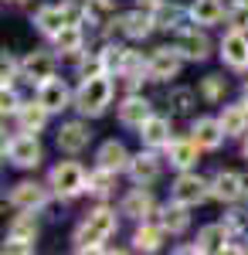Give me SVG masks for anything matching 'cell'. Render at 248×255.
I'll use <instances>...</instances> for the list:
<instances>
[{"instance_id": "obj_1", "label": "cell", "mask_w": 248, "mask_h": 255, "mask_svg": "<svg viewBox=\"0 0 248 255\" xmlns=\"http://www.w3.org/2000/svg\"><path fill=\"white\" fill-rule=\"evenodd\" d=\"M116 232V211L109 208H96L92 215L82 221V228L75 232V249L78 252H99L102 242Z\"/></svg>"}, {"instance_id": "obj_2", "label": "cell", "mask_w": 248, "mask_h": 255, "mask_svg": "<svg viewBox=\"0 0 248 255\" xmlns=\"http://www.w3.org/2000/svg\"><path fill=\"white\" fill-rule=\"evenodd\" d=\"M109 102H113V79H109L106 72L85 79L82 89H78V96H75L78 113H85V116H102Z\"/></svg>"}, {"instance_id": "obj_3", "label": "cell", "mask_w": 248, "mask_h": 255, "mask_svg": "<svg viewBox=\"0 0 248 255\" xmlns=\"http://www.w3.org/2000/svg\"><path fill=\"white\" fill-rule=\"evenodd\" d=\"M51 187H55L61 197H75L82 191H89V177L78 167L75 160H61L55 170H51Z\"/></svg>"}, {"instance_id": "obj_4", "label": "cell", "mask_w": 248, "mask_h": 255, "mask_svg": "<svg viewBox=\"0 0 248 255\" xmlns=\"http://www.w3.org/2000/svg\"><path fill=\"white\" fill-rule=\"evenodd\" d=\"M3 157L10 160L14 167H38V163H41V143H38V136H31V133L24 129L20 136H14L10 143H3Z\"/></svg>"}, {"instance_id": "obj_5", "label": "cell", "mask_w": 248, "mask_h": 255, "mask_svg": "<svg viewBox=\"0 0 248 255\" xmlns=\"http://www.w3.org/2000/svg\"><path fill=\"white\" fill-rule=\"evenodd\" d=\"M180 51L177 48H156L153 51V58L146 61V75H150L153 82H167V79H173L177 72H180Z\"/></svg>"}, {"instance_id": "obj_6", "label": "cell", "mask_w": 248, "mask_h": 255, "mask_svg": "<svg viewBox=\"0 0 248 255\" xmlns=\"http://www.w3.org/2000/svg\"><path fill=\"white\" fill-rule=\"evenodd\" d=\"M20 75H24L27 82L44 85L48 79H55V58H51V55H44V51H31L27 58L20 61Z\"/></svg>"}, {"instance_id": "obj_7", "label": "cell", "mask_w": 248, "mask_h": 255, "mask_svg": "<svg viewBox=\"0 0 248 255\" xmlns=\"http://www.w3.org/2000/svg\"><path fill=\"white\" fill-rule=\"evenodd\" d=\"M204 197H208V184H204L197 174L177 177V184H173V201H180V204L194 208V204H201Z\"/></svg>"}, {"instance_id": "obj_8", "label": "cell", "mask_w": 248, "mask_h": 255, "mask_svg": "<svg viewBox=\"0 0 248 255\" xmlns=\"http://www.w3.org/2000/svg\"><path fill=\"white\" fill-rule=\"evenodd\" d=\"M228 136L225 133V126H221V119H197L191 129V139L201 146V150H214V146H221V139Z\"/></svg>"}, {"instance_id": "obj_9", "label": "cell", "mask_w": 248, "mask_h": 255, "mask_svg": "<svg viewBox=\"0 0 248 255\" xmlns=\"http://www.w3.org/2000/svg\"><path fill=\"white\" fill-rule=\"evenodd\" d=\"M228 249H231L228 225H208V228H201L197 245H194V252H228Z\"/></svg>"}, {"instance_id": "obj_10", "label": "cell", "mask_w": 248, "mask_h": 255, "mask_svg": "<svg viewBox=\"0 0 248 255\" xmlns=\"http://www.w3.org/2000/svg\"><path fill=\"white\" fill-rule=\"evenodd\" d=\"M44 201H48V191L41 184H31V180H24V184H17L10 191V204L20 208V211H38Z\"/></svg>"}, {"instance_id": "obj_11", "label": "cell", "mask_w": 248, "mask_h": 255, "mask_svg": "<svg viewBox=\"0 0 248 255\" xmlns=\"http://www.w3.org/2000/svg\"><path fill=\"white\" fill-rule=\"evenodd\" d=\"M89 126L85 123H65L61 126V133H58V150H65V153H82L85 146H89Z\"/></svg>"}, {"instance_id": "obj_12", "label": "cell", "mask_w": 248, "mask_h": 255, "mask_svg": "<svg viewBox=\"0 0 248 255\" xmlns=\"http://www.w3.org/2000/svg\"><path fill=\"white\" fill-rule=\"evenodd\" d=\"M221 58L228 61L231 68H245L248 65V38L245 31H231L221 41Z\"/></svg>"}, {"instance_id": "obj_13", "label": "cell", "mask_w": 248, "mask_h": 255, "mask_svg": "<svg viewBox=\"0 0 248 255\" xmlns=\"http://www.w3.org/2000/svg\"><path fill=\"white\" fill-rule=\"evenodd\" d=\"M211 194L218 197V201H238V197L245 194V180H242V174H235V170H221V174L211 180Z\"/></svg>"}, {"instance_id": "obj_14", "label": "cell", "mask_w": 248, "mask_h": 255, "mask_svg": "<svg viewBox=\"0 0 248 255\" xmlns=\"http://www.w3.org/2000/svg\"><path fill=\"white\" fill-rule=\"evenodd\" d=\"M38 102L48 113H61L68 106V85L61 79H48L44 85H38Z\"/></svg>"}, {"instance_id": "obj_15", "label": "cell", "mask_w": 248, "mask_h": 255, "mask_svg": "<svg viewBox=\"0 0 248 255\" xmlns=\"http://www.w3.org/2000/svg\"><path fill=\"white\" fill-rule=\"evenodd\" d=\"M150 116H153L150 102H146V99H139V96H129L123 106H119V123H123V126H136V129H139Z\"/></svg>"}, {"instance_id": "obj_16", "label": "cell", "mask_w": 248, "mask_h": 255, "mask_svg": "<svg viewBox=\"0 0 248 255\" xmlns=\"http://www.w3.org/2000/svg\"><path fill=\"white\" fill-rule=\"evenodd\" d=\"M197 143L194 139H173V143H167V160H170V167H177V170H187V167H194V160H197Z\"/></svg>"}, {"instance_id": "obj_17", "label": "cell", "mask_w": 248, "mask_h": 255, "mask_svg": "<svg viewBox=\"0 0 248 255\" xmlns=\"http://www.w3.org/2000/svg\"><path fill=\"white\" fill-rule=\"evenodd\" d=\"M126 170H129V177H133L136 184H150L160 174V160L153 157V153H136V157H129Z\"/></svg>"}, {"instance_id": "obj_18", "label": "cell", "mask_w": 248, "mask_h": 255, "mask_svg": "<svg viewBox=\"0 0 248 255\" xmlns=\"http://www.w3.org/2000/svg\"><path fill=\"white\" fill-rule=\"evenodd\" d=\"M34 24H38L44 34H51L55 38L58 31L68 24V14H65V3H48V7H41L38 17H34Z\"/></svg>"}, {"instance_id": "obj_19", "label": "cell", "mask_w": 248, "mask_h": 255, "mask_svg": "<svg viewBox=\"0 0 248 255\" xmlns=\"http://www.w3.org/2000/svg\"><path fill=\"white\" fill-rule=\"evenodd\" d=\"M153 27H156V20H153V14H143V10H133V14H123L119 17V31L123 34H129V38H146Z\"/></svg>"}, {"instance_id": "obj_20", "label": "cell", "mask_w": 248, "mask_h": 255, "mask_svg": "<svg viewBox=\"0 0 248 255\" xmlns=\"http://www.w3.org/2000/svg\"><path fill=\"white\" fill-rule=\"evenodd\" d=\"M177 51H180L184 58H191V61H204L211 55V41L204 38V34H197V31H187L184 38L177 41Z\"/></svg>"}, {"instance_id": "obj_21", "label": "cell", "mask_w": 248, "mask_h": 255, "mask_svg": "<svg viewBox=\"0 0 248 255\" xmlns=\"http://www.w3.org/2000/svg\"><path fill=\"white\" fill-rule=\"evenodd\" d=\"M139 136H143V143H150V146H167L170 143V123L160 119V116H150L139 126Z\"/></svg>"}, {"instance_id": "obj_22", "label": "cell", "mask_w": 248, "mask_h": 255, "mask_svg": "<svg viewBox=\"0 0 248 255\" xmlns=\"http://www.w3.org/2000/svg\"><path fill=\"white\" fill-rule=\"evenodd\" d=\"M99 167H109V170H123V167H129V153H126V146L123 143H102L99 146Z\"/></svg>"}, {"instance_id": "obj_23", "label": "cell", "mask_w": 248, "mask_h": 255, "mask_svg": "<svg viewBox=\"0 0 248 255\" xmlns=\"http://www.w3.org/2000/svg\"><path fill=\"white\" fill-rule=\"evenodd\" d=\"M221 126H225V133L228 136H242L248 129V106H225V113H221Z\"/></svg>"}, {"instance_id": "obj_24", "label": "cell", "mask_w": 248, "mask_h": 255, "mask_svg": "<svg viewBox=\"0 0 248 255\" xmlns=\"http://www.w3.org/2000/svg\"><path fill=\"white\" fill-rule=\"evenodd\" d=\"M191 17H194V24H218L225 17V7H221V0H194Z\"/></svg>"}, {"instance_id": "obj_25", "label": "cell", "mask_w": 248, "mask_h": 255, "mask_svg": "<svg viewBox=\"0 0 248 255\" xmlns=\"http://www.w3.org/2000/svg\"><path fill=\"white\" fill-rule=\"evenodd\" d=\"M160 221H163V228H167L170 235H180V232L187 228V221H191V218H187V204H180V201L167 204V208H163V218H160Z\"/></svg>"}, {"instance_id": "obj_26", "label": "cell", "mask_w": 248, "mask_h": 255, "mask_svg": "<svg viewBox=\"0 0 248 255\" xmlns=\"http://www.w3.org/2000/svg\"><path fill=\"white\" fill-rule=\"evenodd\" d=\"M55 48L61 55H78V51H82V31H78V24H65V27L58 31Z\"/></svg>"}, {"instance_id": "obj_27", "label": "cell", "mask_w": 248, "mask_h": 255, "mask_svg": "<svg viewBox=\"0 0 248 255\" xmlns=\"http://www.w3.org/2000/svg\"><path fill=\"white\" fill-rule=\"evenodd\" d=\"M20 129H27V133H38L41 126H44V119H48V109L41 106V102H31V106H20Z\"/></svg>"}, {"instance_id": "obj_28", "label": "cell", "mask_w": 248, "mask_h": 255, "mask_svg": "<svg viewBox=\"0 0 248 255\" xmlns=\"http://www.w3.org/2000/svg\"><path fill=\"white\" fill-rule=\"evenodd\" d=\"M153 211V197L139 187V191H133V194L123 201V215H129V218H146Z\"/></svg>"}, {"instance_id": "obj_29", "label": "cell", "mask_w": 248, "mask_h": 255, "mask_svg": "<svg viewBox=\"0 0 248 255\" xmlns=\"http://www.w3.org/2000/svg\"><path fill=\"white\" fill-rule=\"evenodd\" d=\"M153 20H156V27L177 31L180 20H184V10H180L177 3H160V7H153Z\"/></svg>"}, {"instance_id": "obj_30", "label": "cell", "mask_w": 248, "mask_h": 255, "mask_svg": "<svg viewBox=\"0 0 248 255\" xmlns=\"http://www.w3.org/2000/svg\"><path fill=\"white\" fill-rule=\"evenodd\" d=\"M163 232H167V228H153V225H143V228L136 232L133 245L139 249V252H156V249L163 245Z\"/></svg>"}, {"instance_id": "obj_31", "label": "cell", "mask_w": 248, "mask_h": 255, "mask_svg": "<svg viewBox=\"0 0 248 255\" xmlns=\"http://www.w3.org/2000/svg\"><path fill=\"white\" fill-rule=\"evenodd\" d=\"M133 51H126V48H119V44H109L106 51H102V65H106V72H116V75H123L126 72V61H129Z\"/></svg>"}, {"instance_id": "obj_32", "label": "cell", "mask_w": 248, "mask_h": 255, "mask_svg": "<svg viewBox=\"0 0 248 255\" xmlns=\"http://www.w3.org/2000/svg\"><path fill=\"white\" fill-rule=\"evenodd\" d=\"M113 174L116 170H109V167H99L96 174H89V191H92V194H109Z\"/></svg>"}, {"instance_id": "obj_33", "label": "cell", "mask_w": 248, "mask_h": 255, "mask_svg": "<svg viewBox=\"0 0 248 255\" xmlns=\"http://www.w3.org/2000/svg\"><path fill=\"white\" fill-rule=\"evenodd\" d=\"M228 24H231V31H248V3L245 0H238L228 10Z\"/></svg>"}, {"instance_id": "obj_34", "label": "cell", "mask_w": 248, "mask_h": 255, "mask_svg": "<svg viewBox=\"0 0 248 255\" xmlns=\"http://www.w3.org/2000/svg\"><path fill=\"white\" fill-rule=\"evenodd\" d=\"M201 92H204V99H208V102L225 99V79H221V75H208V79H204V85H201Z\"/></svg>"}, {"instance_id": "obj_35", "label": "cell", "mask_w": 248, "mask_h": 255, "mask_svg": "<svg viewBox=\"0 0 248 255\" xmlns=\"http://www.w3.org/2000/svg\"><path fill=\"white\" fill-rule=\"evenodd\" d=\"M34 235H38V228H34L27 218H17V221L10 225V235H7V238H17V242H34Z\"/></svg>"}, {"instance_id": "obj_36", "label": "cell", "mask_w": 248, "mask_h": 255, "mask_svg": "<svg viewBox=\"0 0 248 255\" xmlns=\"http://www.w3.org/2000/svg\"><path fill=\"white\" fill-rule=\"evenodd\" d=\"M191 102H194V92H191V89H173V92H170L173 113H187V109H191Z\"/></svg>"}, {"instance_id": "obj_37", "label": "cell", "mask_w": 248, "mask_h": 255, "mask_svg": "<svg viewBox=\"0 0 248 255\" xmlns=\"http://www.w3.org/2000/svg\"><path fill=\"white\" fill-rule=\"evenodd\" d=\"M0 109H3V116H10V113H20V102H17V96H14V89H10V85H3Z\"/></svg>"}, {"instance_id": "obj_38", "label": "cell", "mask_w": 248, "mask_h": 255, "mask_svg": "<svg viewBox=\"0 0 248 255\" xmlns=\"http://www.w3.org/2000/svg\"><path fill=\"white\" fill-rule=\"evenodd\" d=\"M34 242H17V238H7L3 242V252H31Z\"/></svg>"}, {"instance_id": "obj_39", "label": "cell", "mask_w": 248, "mask_h": 255, "mask_svg": "<svg viewBox=\"0 0 248 255\" xmlns=\"http://www.w3.org/2000/svg\"><path fill=\"white\" fill-rule=\"evenodd\" d=\"M14 72H17V61L10 58V55H3V85L14 82Z\"/></svg>"}, {"instance_id": "obj_40", "label": "cell", "mask_w": 248, "mask_h": 255, "mask_svg": "<svg viewBox=\"0 0 248 255\" xmlns=\"http://www.w3.org/2000/svg\"><path fill=\"white\" fill-rule=\"evenodd\" d=\"M139 3H143V7H160L163 0H139Z\"/></svg>"}, {"instance_id": "obj_41", "label": "cell", "mask_w": 248, "mask_h": 255, "mask_svg": "<svg viewBox=\"0 0 248 255\" xmlns=\"http://www.w3.org/2000/svg\"><path fill=\"white\" fill-rule=\"evenodd\" d=\"M245 157H248V139H245Z\"/></svg>"}, {"instance_id": "obj_42", "label": "cell", "mask_w": 248, "mask_h": 255, "mask_svg": "<svg viewBox=\"0 0 248 255\" xmlns=\"http://www.w3.org/2000/svg\"><path fill=\"white\" fill-rule=\"evenodd\" d=\"M245 106H248V89H245Z\"/></svg>"}]
</instances>
